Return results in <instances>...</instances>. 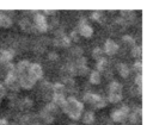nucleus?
<instances>
[{
	"mask_svg": "<svg viewBox=\"0 0 153 125\" xmlns=\"http://www.w3.org/2000/svg\"><path fill=\"white\" fill-rule=\"evenodd\" d=\"M61 107H62V111H63L65 113H67L72 119H75V120H78V119L80 118L81 111H82V108H84L82 104L79 102V101H78L76 99H74V98H68Z\"/></svg>",
	"mask_w": 153,
	"mask_h": 125,
	"instance_id": "f257e3e1",
	"label": "nucleus"
},
{
	"mask_svg": "<svg viewBox=\"0 0 153 125\" xmlns=\"http://www.w3.org/2000/svg\"><path fill=\"white\" fill-rule=\"evenodd\" d=\"M5 82H6V85H7L11 89H13V90H17V89L19 88L18 73H17V70H16V69H14V70H12V71H8V74H7V76H6V79H5Z\"/></svg>",
	"mask_w": 153,
	"mask_h": 125,
	"instance_id": "f03ea898",
	"label": "nucleus"
},
{
	"mask_svg": "<svg viewBox=\"0 0 153 125\" xmlns=\"http://www.w3.org/2000/svg\"><path fill=\"white\" fill-rule=\"evenodd\" d=\"M84 100L87 101V102H90V104H92L96 108H102V107H104V105H105L104 100H103L99 95L93 94V93H87V94H85Z\"/></svg>",
	"mask_w": 153,
	"mask_h": 125,
	"instance_id": "7ed1b4c3",
	"label": "nucleus"
},
{
	"mask_svg": "<svg viewBox=\"0 0 153 125\" xmlns=\"http://www.w3.org/2000/svg\"><path fill=\"white\" fill-rule=\"evenodd\" d=\"M19 86L25 88V89H31L35 85V80L26 73V74H23V75H19Z\"/></svg>",
	"mask_w": 153,
	"mask_h": 125,
	"instance_id": "20e7f679",
	"label": "nucleus"
},
{
	"mask_svg": "<svg viewBox=\"0 0 153 125\" xmlns=\"http://www.w3.org/2000/svg\"><path fill=\"white\" fill-rule=\"evenodd\" d=\"M27 74L36 81L37 79H41L43 76V70H42V67L37 63H33V64H30L29 67V70H27Z\"/></svg>",
	"mask_w": 153,
	"mask_h": 125,
	"instance_id": "39448f33",
	"label": "nucleus"
},
{
	"mask_svg": "<svg viewBox=\"0 0 153 125\" xmlns=\"http://www.w3.org/2000/svg\"><path fill=\"white\" fill-rule=\"evenodd\" d=\"M33 20H35V26H36V29L38 30V31H41V32H45L47 31V29H48V24H47V21H45V18L42 15V14H35V18H33Z\"/></svg>",
	"mask_w": 153,
	"mask_h": 125,
	"instance_id": "423d86ee",
	"label": "nucleus"
},
{
	"mask_svg": "<svg viewBox=\"0 0 153 125\" xmlns=\"http://www.w3.org/2000/svg\"><path fill=\"white\" fill-rule=\"evenodd\" d=\"M79 32H80V35L84 36V37H91V36L93 35V29H92L90 25H87V24L85 23V19H81L80 26H79Z\"/></svg>",
	"mask_w": 153,
	"mask_h": 125,
	"instance_id": "0eeeda50",
	"label": "nucleus"
},
{
	"mask_svg": "<svg viewBox=\"0 0 153 125\" xmlns=\"http://www.w3.org/2000/svg\"><path fill=\"white\" fill-rule=\"evenodd\" d=\"M104 50H105V52H106L108 55H114V54H116V52H117V50H118V45H117L114 40L108 39V40L105 42Z\"/></svg>",
	"mask_w": 153,
	"mask_h": 125,
	"instance_id": "6e6552de",
	"label": "nucleus"
},
{
	"mask_svg": "<svg viewBox=\"0 0 153 125\" xmlns=\"http://www.w3.org/2000/svg\"><path fill=\"white\" fill-rule=\"evenodd\" d=\"M13 51L12 50H2L0 52V63L1 64H7L11 62V60L13 58Z\"/></svg>",
	"mask_w": 153,
	"mask_h": 125,
	"instance_id": "1a4fd4ad",
	"label": "nucleus"
},
{
	"mask_svg": "<svg viewBox=\"0 0 153 125\" xmlns=\"http://www.w3.org/2000/svg\"><path fill=\"white\" fill-rule=\"evenodd\" d=\"M127 118H128V114L124 113V112H122L121 110H117V111H112L111 112V119L114 121L121 123V121H124Z\"/></svg>",
	"mask_w": 153,
	"mask_h": 125,
	"instance_id": "9d476101",
	"label": "nucleus"
},
{
	"mask_svg": "<svg viewBox=\"0 0 153 125\" xmlns=\"http://www.w3.org/2000/svg\"><path fill=\"white\" fill-rule=\"evenodd\" d=\"M141 117H142V110H141L140 107L136 108L133 113L128 114V118H129V120H130L131 124H137V123L141 120Z\"/></svg>",
	"mask_w": 153,
	"mask_h": 125,
	"instance_id": "9b49d317",
	"label": "nucleus"
},
{
	"mask_svg": "<svg viewBox=\"0 0 153 125\" xmlns=\"http://www.w3.org/2000/svg\"><path fill=\"white\" fill-rule=\"evenodd\" d=\"M29 67H30V63H29V61H20L19 63H18V65H17V73L19 74V75H23V74H26L27 73V70H29Z\"/></svg>",
	"mask_w": 153,
	"mask_h": 125,
	"instance_id": "f8f14e48",
	"label": "nucleus"
},
{
	"mask_svg": "<svg viewBox=\"0 0 153 125\" xmlns=\"http://www.w3.org/2000/svg\"><path fill=\"white\" fill-rule=\"evenodd\" d=\"M109 94H122V86L118 82L112 81L109 85Z\"/></svg>",
	"mask_w": 153,
	"mask_h": 125,
	"instance_id": "ddd939ff",
	"label": "nucleus"
},
{
	"mask_svg": "<svg viewBox=\"0 0 153 125\" xmlns=\"http://www.w3.org/2000/svg\"><path fill=\"white\" fill-rule=\"evenodd\" d=\"M117 68H118V73H120V75H121L122 77H127V76L129 75V68H128L127 64L120 63V64L117 65Z\"/></svg>",
	"mask_w": 153,
	"mask_h": 125,
	"instance_id": "4468645a",
	"label": "nucleus"
},
{
	"mask_svg": "<svg viewBox=\"0 0 153 125\" xmlns=\"http://www.w3.org/2000/svg\"><path fill=\"white\" fill-rule=\"evenodd\" d=\"M69 43H71L69 38H68V37H66L65 35H62L60 38H57V39H56L55 45H60V46H68V45H69Z\"/></svg>",
	"mask_w": 153,
	"mask_h": 125,
	"instance_id": "2eb2a0df",
	"label": "nucleus"
},
{
	"mask_svg": "<svg viewBox=\"0 0 153 125\" xmlns=\"http://www.w3.org/2000/svg\"><path fill=\"white\" fill-rule=\"evenodd\" d=\"M12 25V20L10 17L5 15V14H0V26L2 27H8Z\"/></svg>",
	"mask_w": 153,
	"mask_h": 125,
	"instance_id": "dca6fc26",
	"label": "nucleus"
},
{
	"mask_svg": "<svg viewBox=\"0 0 153 125\" xmlns=\"http://www.w3.org/2000/svg\"><path fill=\"white\" fill-rule=\"evenodd\" d=\"M66 101V98L65 95H59V94H54L53 95V102L56 105V106H62Z\"/></svg>",
	"mask_w": 153,
	"mask_h": 125,
	"instance_id": "f3484780",
	"label": "nucleus"
},
{
	"mask_svg": "<svg viewBox=\"0 0 153 125\" xmlns=\"http://www.w3.org/2000/svg\"><path fill=\"white\" fill-rule=\"evenodd\" d=\"M90 82L93 83V85H98L100 82V74L98 71H92L91 75H90Z\"/></svg>",
	"mask_w": 153,
	"mask_h": 125,
	"instance_id": "a211bd4d",
	"label": "nucleus"
},
{
	"mask_svg": "<svg viewBox=\"0 0 153 125\" xmlns=\"http://www.w3.org/2000/svg\"><path fill=\"white\" fill-rule=\"evenodd\" d=\"M53 87V90H54V94H59V95H63L65 93V86L62 83H55L51 86Z\"/></svg>",
	"mask_w": 153,
	"mask_h": 125,
	"instance_id": "6ab92c4d",
	"label": "nucleus"
},
{
	"mask_svg": "<svg viewBox=\"0 0 153 125\" xmlns=\"http://www.w3.org/2000/svg\"><path fill=\"white\" fill-rule=\"evenodd\" d=\"M106 67H108V61L105 60V58H100L98 62H97V71L99 73V71H104L105 69H106Z\"/></svg>",
	"mask_w": 153,
	"mask_h": 125,
	"instance_id": "aec40b11",
	"label": "nucleus"
},
{
	"mask_svg": "<svg viewBox=\"0 0 153 125\" xmlns=\"http://www.w3.org/2000/svg\"><path fill=\"white\" fill-rule=\"evenodd\" d=\"M41 117H42V119H43L45 123H48V124H50V123H53V121H54V117H53V114H50V113H49V112H47L45 110H44V111H42Z\"/></svg>",
	"mask_w": 153,
	"mask_h": 125,
	"instance_id": "412c9836",
	"label": "nucleus"
},
{
	"mask_svg": "<svg viewBox=\"0 0 153 125\" xmlns=\"http://www.w3.org/2000/svg\"><path fill=\"white\" fill-rule=\"evenodd\" d=\"M84 123L85 124H92L93 123V120H94V115H93V113L92 112H86L85 114H84Z\"/></svg>",
	"mask_w": 153,
	"mask_h": 125,
	"instance_id": "4be33fe9",
	"label": "nucleus"
},
{
	"mask_svg": "<svg viewBox=\"0 0 153 125\" xmlns=\"http://www.w3.org/2000/svg\"><path fill=\"white\" fill-rule=\"evenodd\" d=\"M45 111H47V112H49L50 114H55V113L57 112V106H56L54 102L48 104V105L45 106Z\"/></svg>",
	"mask_w": 153,
	"mask_h": 125,
	"instance_id": "5701e85b",
	"label": "nucleus"
},
{
	"mask_svg": "<svg viewBox=\"0 0 153 125\" xmlns=\"http://www.w3.org/2000/svg\"><path fill=\"white\" fill-rule=\"evenodd\" d=\"M92 56L96 58V60H100L102 58V56H103V50L102 49H99V48H94L93 49V51H92Z\"/></svg>",
	"mask_w": 153,
	"mask_h": 125,
	"instance_id": "b1692460",
	"label": "nucleus"
},
{
	"mask_svg": "<svg viewBox=\"0 0 153 125\" xmlns=\"http://www.w3.org/2000/svg\"><path fill=\"white\" fill-rule=\"evenodd\" d=\"M131 55H133L134 57H141V55H142V49H141V46H133V49H131Z\"/></svg>",
	"mask_w": 153,
	"mask_h": 125,
	"instance_id": "393cba45",
	"label": "nucleus"
},
{
	"mask_svg": "<svg viewBox=\"0 0 153 125\" xmlns=\"http://www.w3.org/2000/svg\"><path fill=\"white\" fill-rule=\"evenodd\" d=\"M122 100V94H109L110 102H118Z\"/></svg>",
	"mask_w": 153,
	"mask_h": 125,
	"instance_id": "a878e982",
	"label": "nucleus"
},
{
	"mask_svg": "<svg viewBox=\"0 0 153 125\" xmlns=\"http://www.w3.org/2000/svg\"><path fill=\"white\" fill-rule=\"evenodd\" d=\"M19 24H20V26H22L23 30H30L31 29V24L29 23L27 19H23L22 21H19Z\"/></svg>",
	"mask_w": 153,
	"mask_h": 125,
	"instance_id": "bb28decb",
	"label": "nucleus"
},
{
	"mask_svg": "<svg viewBox=\"0 0 153 125\" xmlns=\"http://www.w3.org/2000/svg\"><path fill=\"white\" fill-rule=\"evenodd\" d=\"M122 40H123L124 43L129 44V45H133V46H135V40H134V39H133V37H130V36H123Z\"/></svg>",
	"mask_w": 153,
	"mask_h": 125,
	"instance_id": "cd10ccee",
	"label": "nucleus"
},
{
	"mask_svg": "<svg viewBox=\"0 0 153 125\" xmlns=\"http://www.w3.org/2000/svg\"><path fill=\"white\" fill-rule=\"evenodd\" d=\"M22 106H23V107H31V106H32V101H31L29 98H25V99L22 101Z\"/></svg>",
	"mask_w": 153,
	"mask_h": 125,
	"instance_id": "c85d7f7f",
	"label": "nucleus"
},
{
	"mask_svg": "<svg viewBox=\"0 0 153 125\" xmlns=\"http://www.w3.org/2000/svg\"><path fill=\"white\" fill-rule=\"evenodd\" d=\"M134 70H136L139 74H141V71H142V63L141 62H135L134 63Z\"/></svg>",
	"mask_w": 153,
	"mask_h": 125,
	"instance_id": "c756f323",
	"label": "nucleus"
},
{
	"mask_svg": "<svg viewBox=\"0 0 153 125\" xmlns=\"http://www.w3.org/2000/svg\"><path fill=\"white\" fill-rule=\"evenodd\" d=\"M135 83L137 85V88H141L142 87V75L139 74L136 77H135Z\"/></svg>",
	"mask_w": 153,
	"mask_h": 125,
	"instance_id": "7c9ffc66",
	"label": "nucleus"
},
{
	"mask_svg": "<svg viewBox=\"0 0 153 125\" xmlns=\"http://www.w3.org/2000/svg\"><path fill=\"white\" fill-rule=\"evenodd\" d=\"M72 54L74 55V56H76V58L82 54V50L80 49V48H74V49H72Z\"/></svg>",
	"mask_w": 153,
	"mask_h": 125,
	"instance_id": "2f4dec72",
	"label": "nucleus"
},
{
	"mask_svg": "<svg viewBox=\"0 0 153 125\" xmlns=\"http://www.w3.org/2000/svg\"><path fill=\"white\" fill-rule=\"evenodd\" d=\"M92 19L93 20H96V21H98L99 19H100V12H98V11H94L93 13H92Z\"/></svg>",
	"mask_w": 153,
	"mask_h": 125,
	"instance_id": "473e14b6",
	"label": "nucleus"
},
{
	"mask_svg": "<svg viewBox=\"0 0 153 125\" xmlns=\"http://www.w3.org/2000/svg\"><path fill=\"white\" fill-rule=\"evenodd\" d=\"M48 57H49V60L55 61V60H57V54H55V52H50V54L48 55Z\"/></svg>",
	"mask_w": 153,
	"mask_h": 125,
	"instance_id": "72a5a7b5",
	"label": "nucleus"
},
{
	"mask_svg": "<svg viewBox=\"0 0 153 125\" xmlns=\"http://www.w3.org/2000/svg\"><path fill=\"white\" fill-rule=\"evenodd\" d=\"M71 37H72L74 40H78V33H76L75 31H72V33H71Z\"/></svg>",
	"mask_w": 153,
	"mask_h": 125,
	"instance_id": "f704fd0d",
	"label": "nucleus"
},
{
	"mask_svg": "<svg viewBox=\"0 0 153 125\" xmlns=\"http://www.w3.org/2000/svg\"><path fill=\"white\" fill-rule=\"evenodd\" d=\"M4 95H5V89H4V87L0 85V100H1V98H4Z\"/></svg>",
	"mask_w": 153,
	"mask_h": 125,
	"instance_id": "c9c22d12",
	"label": "nucleus"
},
{
	"mask_svg": "<svg viewBox=\"0 0 153 125\" xmlns=\"http://www.w3.org/2000/svg\"><path fill=\"white\" fill-rule=\"evenodd\" d=\"M44 12H45V14H54L55 10H44Z\"/></svg>",
	"mask_w": 153,
	"mask_h": 125,
	"instance_id": "e433bc0d",
	"label": "nucleus"
},
{
	"mask_svg": "<svg viewBox=\"0 0 153 125\" xmlns=\"http://www.w3.org/2000/svg\"><path fill=\"white\" fill-rule=\"evenodd\" d=\"M0 125H8L6 119H0Z\"/></svg>",
	"mask_w": 153,
	"mask_h": 125,
	"instance_id": "4c0bfd02",
	"label": "nucleus"
},
{
	"mask_svg": "<svg viewBox=\"0 0 153 125\" xmlns=\"http://www.w3.org/2000/svg\"><path fill=\"white\" fill-rule=\"evenodd\" d=\"M13 125H16V124H13Z\"/></svg>",
	"mask_w": 153,
	"mask_h": 125,
	"instance_id": "58836bf2",
	"label": "nucleus"
}]
</instances>
